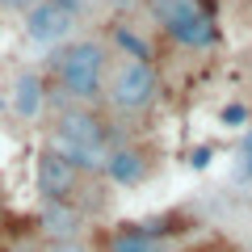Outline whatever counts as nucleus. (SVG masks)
<instances>
[{
    "instance_id": "obj_18",
    "label": "nucleus",
    "mask_w": 252,
    "mask_h": 252,
    "mask_svg": "<svg viewBox=\"0 0 252 252\" xmlns=\"http://www.w3.org/2000/svg\"><path fill=\"white\" fill-rule=\"evenodd\" d=\"M109 4H114V9H135L139 0H109Z\"/></svg>"
},
{
    "instance_id": "obj_16",
    "label": "nucleus",
    "mask_w": 252,
    "mask_h": 252,
    "mask_svg": "<svg viewBox=\"0 0 252 252\" xmlns=\"http://www.w3.org/2000/svg\"><path fill=\"white\" fill-rule=\"evenodd\" d=\"M189 164H193V168H210V147H198V152H193V156H189Z\"/></svg>"
},
{
    "instance_id": "obj_9",
    "label": "nucleus",
    "mask_w": 252,
    "mask_h": 252,
    "mask_svg": "<svg viewBox=\"0 0 252 252\" xmlns=\"http://www.w3.org/2000/svg\"><path fill=\"white\" fill-rule=\"evenodd\" d=\"M80 223L84 219L72 202H46V210L38 215V227H42V235H51V244L55 240H76Z\"/></svg>"
},
{
    "instance_id": "obj_4",
    "label": "nucleus",
    "mask_w": 252,
    "mask_h": 252,
    "mask_svg": "<svg viewBox=\"0 0 252 252\" xmlns=\"http://www.w3.org/2000/svg\"><path fill=\"white\" fill-rule=\"evenodd\" d=\"M76 30V13L63 9L59 0H42V4H34V9L26 13V38L38 46H59L67 42Z\"/></svg>"
},
{
    "instance_id": "obj_11",
    "label": "nucleus",
    "mask_w": 252,
    "mask_h": 252,
    "mask_svg": "<svg viewBox=\"0 0 252 252\" xmlns=\"http://www.w3.org/2000/svg\"><path fill=\"white\" fill-rule=\"evenodd\" d=\"M147 9L160 21V30H168V26H177V21H189L193 13H202L206 4H202V0H147Z\"/></svg>"
},
{
    "instance_id": "obj_17",
    "label": "nucleus",
    "mask_w": 252,
    "mask_h": 252,
    "mask_svg": "<svg viewBox=\"0 0 252 252\" xmlns=\"http://www.w3.org/2000/svg\"><path fill=\"white\" fill-rule=\"evenodd\" d=\"M59 4H63V9H72L76 17H80V9H84V4H89V0H59Z\"/></svg>"
},
{
    "instance_id": "obj_15",
    "label": "nucleus",
    "mask_w": 252,
    "mask_h": 252,
    "mask_svg": "<svg viewBox=\"0 0 252 252\" xmlns=\"http://www.w3.org/2000/svg\"><path fill=\"white\" fill-rule=\"evenodd\" d=\"M46 252H89V248H84L80 240H55V244H51Z\"/></svg>"
},
{
    "instance_id": "obj_6",
    "label": "nucleus",
    "mask_w": 252,
    "mask_h": 252,
    "mask_svg": "<svg viewBox=\"0 0 252 252\" xmlns=\"http://www.w3.org/2000/svg\"><path fill=\"white\" fill-rule=\"evenodd\" d=\"M105 252H172L160 223H122L105 235Z\"/></svg>"
},
{
    "instance_id": "obj_13",
    "label": "nucleus",
    "mask_w": 252,
    "mask_h": 252,
    "mask_svg": "<svg viewBox=\"0 0 252 252\" xmlns=\"http://www.w3.org/2000/svg\"><path fill=\"white\" fill-rule=\"evenodd\" d=\"M219 122H223V126H231V130H240V126L248 122V109H244V105H227L223 114H219Z\"/></svg>"
},
{
    "instance_id": "obj_3",
    "label": "nucleus",
    "mask_w": 252,
    "mask_h": 252,
    "mask_svg": "<svg viewBox=\"0 0 252 252\" xmlns=\"http://www.w3.org/2000/svg\"><path fill=\"white\" fill-rule=\"evenodd\" d=\"M156 97H160V76H156L152 63H139V59L118 63L114 72H109V80H105V101L118 114H139Z\"/></svg>"
},
{
    "instance_id": "obj_8",
    "label": "nucleus",
    "mask_w": 252,
    "mask_h": 252,
    "mask_svg": "<svg viewBox=\"0 0 252 252\" xmlns=\"http://www.w3.org/2000/svg\"><path fill=\"white\" fill-rule=\"evenodd\" d=\"M164 34H168L177 46H185V51H206V46H215L219 30H215V17L202 9V13H193L189 21H177V26H168Z\"/></svg>"
},
{
    "instance_id": "obj_1",
    "label": "nucleus",
    "mask_w": 252,
    "mask_h": 252,
    "mask_svg": "<svg viewBox=\"0 0 252 252\" xmlns=\"http://www.w3.org/2000/svg\"><path fill=\"white\" fill-rule=\"evenodd\" d=\"M51 72L59 80V89L76 101H97L105 97V80H109V59H105V46L101 42H63L55 46L51 55Z\"/></svg>"
},
{
    "instance_id": "obj_12",
    "label": "nucleus",
    "mask_w": 252,
    "mask_h": 252,
    "mask_svg": "<svg viewBox=\"0 0 252 252\" xmlns=\"http://www.w3.org/2000/svg\"><path fill=\"white\" fill-rule=\"evenodd\" d=\"M114 46H118V51H126L130 59H139V63L152 59V46H147V38H139L130 26H114Z\"/></svg>"
},
{
    "instance_id": "obj_10",
    "label": "nucleus",
    "mask_w": 252,
    "mask_h": 252,
    "mask_svg": "<svg viewBox=\"0 0 252 252\" xmlns=\"http://www.w3.org/2000/svg\"><path fill=\"white\" fill-rule=\"evenodd\" d=\"M42 80H38V72H21L17 80H13V109H17V118H38L42 114Z\"/></svg>"
},
{
    "instance_id": "obj_7",
    "label": "nucleus",
    "mask_w": 252,
    "mask_h": 252,
    "mask_svg": "<svg viewBox=\"0 0 252 252\" xmlns=\"http://www.w3.org/2000/svg\"><path fill=\"white\" fill-rule=\"evenodd\" d=\"M147 172H152V160H147L143 147H109V160H105V177L114 185L130 189V185H143Z\"/></svg>"
},
{
    "instance_id": "obj_5",
    "label": "nucleus",
    "mask_w": 252,
    "mask_h": 252,
    "mask_svg": "<svg viewBox=\"0 0 252 252\" xmlns=\"http://www.w3.org/2000/svg\"><path fill=\"white\" fill-rule=\"evenodd\" d=\"M76 185H80V168L67 156H59L55 147H46L38 156V193L46 202H72Z\"/></svg>"
},
{
    "instance_id": "obj_2",
    "label": "nucleus",
    "mask_w": 252,
    "mask_h": 252,
    "mask_svg": "<svg viewBox=\"0 0 252 252\" xmlns=\"http://www.w3.org/2000/svg\"><path fill=\"white\" fill-rule=\"evenodd\" d=\"M51 147L76 164L80 172H105L109 143H105V122L93 109H63L55 122Z\"/></svg>"
},
{
    "instance_id": "obj_14",
    "label": "nucleus",
    "mask_w": 252,
    "mask_h": 252,
    "mask_svg": "<svg viewBox=\"0 0 252 252\" xmlns=\"http://www.w3.org/2000/svg\"><path fill=\"white\" fill-rule=\"evenodd\" d=\"M34 4H42V0H0V9H9V13H30Z\"/></svg>"
}]
</instances>
